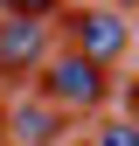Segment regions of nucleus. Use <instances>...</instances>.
Returning a JSON list of instances; mask_svg holds the SVG:
<instances>
[{"mask_svg":"<svg viewBox=\"0 0 139 146\" xmlns=\"http://www.w3.org/2000/svg\"><path fill=\"white\" fill-rule=\"evenodd\" d=\"M139 49V35L132 21L118 7H83V14H70V56H83V63H97V70H118Z\"/></svg>","mask_w":139,"mask_h":146,"instance_id":"obj_1","label":"nucleus"},{"mask_svg":"<svg viewBox=\"0 0 139 146\" xmlns=\"http://www.w3.org/2000/svg\"><path fill=\"white\" fill-rule=\"evenodd\" d=\"M125 104H132V111H139V84H132V90H125ZM132 125H139V118H132Z\"/></svg>","mask_w":139,"mask_h":146,"instance_id":"obj_7","label":"nucleus"},{"mask_svg":"<svg viewBox=\"0 0 139 146\" xmlns=\"http://www.w3.org/2000/svg\"><path fill=\"white\" fill-rule=\"evenodd\" d=\"M63 139V111L49 98H28V104H14V118H7V146H56Z\"/></svg>","mask_w":139,"mask_h":146,"instance_id":"obj_4","label":"nucleus"},{"mask_svg":"<svg viewBox=\"0 0 139 146\" xmlns=\"http://www.w3.org/2000/svg\"><path fill=\"white\" fill-rule=\"evenodd\" d=\"M0 146H7V118H0Z\"/></svg>","mask_w":139,"mask_h":146,"instance_id":"obj_8","label":"nucleus"},{"mask_svg":"<svg viewBox=\"0 0 139 146\" xmlns=\"http://www.w3.org/2000/svg\"><path fill=\"white\" fill-rule=\"evenodd\" d=\"M42 98L56 104V111H97L104 98H111V70L83 63V56H49L42 63Z\"/></svg>","mask_w":139,"mask_h":146,"instance_id":"obj_2","label":"nucleus"},{"mask_svg":"<svg viewBox=\"0 0 139 146\" xmlns=\"http://www.w3.org/2000/svg\"><path fill=\"white\" fill-rule=\"evenodd\" d=\"M125 7H139V0H118V14H125Z\"/></svg>","mask_w":139,"mask_h":146,"instance_id":"obj_9","label":"nucleus"},{"mask_svg":"<svg viewBox=\"0 0 139 146\" xmlns=\"http://www.w3.org/2000/svg\"><path fill=\"white\" fill-rule=\"evenodd\" d=\"M63 0H0V14H14V21H49Z\"/></svg>","mask_w":139,"mask_h":146,"instance_id":"obj_6","label":"nucleus"},{"mask_svg":"<svg viewBox=\"0 0 139 146\" xmlns=\"http://www.w3.org/2000/svg\"><path fill=\"white\" fill-rule=\"evenodd\" d=\"M91 146H139V125H132V118H104Z\"/></svg>","mask_w":139,"mask_h":146,"instance_id":"obj_5","label":"nucleus"},{"mask_svg":"<svg viewBox=\"0 0 139 146\" xmlns=\"http://www.w3.org/2000/svg\"><path fill=\"white\" fill-rule=\"evenodd\" d=\"M56 49H49V21H14V14H0V70H42Z\"/></svg>","mask_w":139,"mask_h":146,"instance_id":"obj_3","label":"nucleus"}]
</instances>
